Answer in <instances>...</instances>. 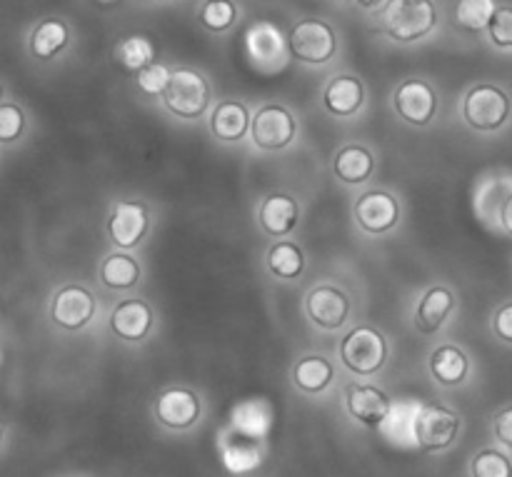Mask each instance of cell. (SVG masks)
<instances>
[{
  "mask_svg": "<svg viewBox=\"0 0 512 477\" xmlns=\"http://www.w3.org/2000/svg\"><path fill=\"white\" fill-rule=\"evenodd\" d=\"M435 18L433 0H388L380 13L383 30L400 43L425 38L435 28Z\"/></svg>",
  "mask_w": 512,
  "mask_h": 477,
  "instance_id": "1",
  "label": "cell"
},
{
  "mask_svg": "<svg viewBox=\"0 0 512 477\" xmlns=\"http://www.w3.org/2000/svg\"><path fill=\"white\" fill-rule=\"evenodd\" d=\"M163 103L178 118L195 120L208 110L210 88L200 73L190 68H178L173 70V78H170L168 90H165Z\"/></svg>",
  "mask_w": 512,
  "mask_h": 477,
  "instance_id": "2",
  "label": "cell"
},
{
  "mask_svg": "<svg viewBox=\"0 0 512 477\" xmlns=\"http://www.w3.org/2000/svg\"><path fill=\"white\" fill-rule=\"evenodd\" d=\"M340 358H343L345 368L353 370L355 375H375L388 360V343H385L383 333L363 325L345 335L343 345H340Z\"/></svg>",
  "mask_w": 512,
  "mask_h": 477,
  "instance_id": "3",
  "label": "cell"
},
{
  "mask_svg": "<svg viewBox=\"0 0 512 477\" xmlns=\"http://www.w3.org/2000/svg\"><path fill=\"white\" fill-rule=\"evenodd\" d=\"M290 53L295 58H300L303 63L310 65H323L338 50V38H335V30L330 28L325 20L308 18L300 20L293 30H290Z\"/></svg>",
  "mask_w": 512,
  "mask_h": 477,
  "instance_id": "4",
  "label": "cell"
},
{
  "mask_svg": "<svg viewBox=\"0 0 512 477\" xmlns=\"http://www.w3.org/2000/svg\"><path fill=\"white\" fill-rule=\"evenodd\" d=\"M463 115L470 128L480 130V133H493V130L503 128L508 120L510 98L505 95V90L495 88V85H478L465 98Z\"/></svg>",
  "mask_w": 512,
  "mask_h": 477,
  "instance_id": "5",
  "label": "cell"
},
{
  "mask_svg": "<svg viewBox=\"0 0 512 477\" xmlns=\"http://www.w3.org/2000/svg\"><path fill=\"white\" fill-rule=\"evenodd\" d=\"M460 433V418L453 410L443 408V405H425L418 410L413 418V435L418 440L420 448L430 450H445L455 443Z\"/></svg>",
  "mask_w": 512,
  "mask_h": 477,
  "instance_id": "6",
  "label": "cell"
},
{
  "mask_svg": "<svg viewBox=\"0 0 512 477\" xmlns=\"http://www.w3.org/2000/svg\"><path fill=\"white\" fill-rule=\"evenodd\" d=\"M250 133H253V140L258 148L283 150L295 140L298 125H295V118L290 115V110H285L283 105H265V108H260L255 113Z\"/></svg>",
  "mask_w": 512,
  "mask_h": 477,
  "instance_id": "7",
  "label": "cell"
},
{
  "mask_svg": "<svg viewBox=\"0 0 512 477\" xmlns=\"http://www.w3.org/2000/svg\"><path fill=\"white\" fill-rule=\"evenodd\" d=\"M395 110L410 125H428L438 113V95L425 80H405L395 90Z\"/></svg>",
  "mask_w": 512,
  "mask_h": 477,
  "instance_id": "8",
  "label": "cell"
},
{
  "mask_svg": "<svg viewBox=\"0 0 512 477\" xmlns=\"http://www.w3.org/2000/svg\"><path fill=\"white\" fill-rule=\"evenodd\" d=\"M245 50L253 63L263 65V68H278L288 58L290 45L285 43L280 30L270 20H260L245 30Z\"/></svg>",
  "mask_w": 512,
  "mask_h": 477,
  "instance_id": "9",
  "label": "cell"
},
{
  "mask_svg": "<svg viewBox=\"0 0 512 477\" xmlns=\"http://www.w3.org/2000/svg\"><path fill=\"white\" fill-rule=\"evenodd\" d=\"M148 233V210L138 200H120L115 203L108 218V235L120 248H135Z\"/></svg>",
  "mask_w": 512,
  "mask_h": 477,
  "instance_id": "10",
  "label": "cell"
},
{
  "mask_svg": "<svg viewBox=\"0 0 512 477\" xmlns=\"http://www.w3.org/2000/svg\"><path fill=\"white\" fill-rule=\"evenodd\" d=\"M398 218V200L390 193H383V190H373V193L360 195L358 203H355V220L360 223V228L368 230V233L373 235L388 233L390 228H395Z\"/></svg>",
  "mask_w": 512,
  "mask_h": 477,
  "instance_id": "11",
  "label": "cell"
},
{
  "mask_svg": "<svg viewBox=\"0 0 512 477\" xmlns=\"http://www.w3.org/2000/svg\"><path fill=\"white\" fill-rule=\"evenodd\" d=\"M55 323L65 330H80L93 320L95 315V298L80 285H68L60 290L50 308Z\"/></svg>",
  "mask_w": 512,
  "mask_h": 477,
  "instance_id": "12",
  "label": "cell"
},
{
  "mask_svg": "<svg viewBox=\"0 0 512 477\" xmlns=\"http://www.w3.org/2000/svg\"><path fill=\"white\" fill-rule=\"evenodd\" d=\"M305 310H308L310 320H313L315 325H320V328L325 330H338L340 325L348 320L350 300L340 288L320 285V288H315L313 293L308 295Z\"/></svg>",
  "mask_w": 512,
  "mask_h": 477,
  "instance_id": "13",
  "label": "cell"
},
{
  "mask_svg": "<svg viewBox=\"0 0 512 477\" xmlns=\"http://www.w3.org/2000/svg\"><path fill=\"white\" fill-rule=\"evenodd\" d=\"M155 415L165 428L188 430L200 418V400L185 388H170L155 403Z\"/></svg>",
  "mask_w": 512,
  "mask_h": 477,
  "instance_id": "14",
  "label": "cell"
},
{
  "mask_svg": "<svg viewBox=\"0 0 512 477\" xmlns=\"http://www.w3.org/2000/svg\"><path fill=\"white\" fill-rule=\"evenodd\" d=\"M348 413L368 428H378L390 415V398L375 385H350L345 390Z\"/></svg>",
  "mask_w": 512,
  "mask_h": 477,
  "instance_id": "15",
  "label": "cell"
},
{
  "mask_svg": "<svg viewBox=\"0 0 512 477\" xmlns=\"http://www.w3.org/2000/svg\"><path fill=\"white\" fill-rule=\"evenodd\" d=\"M110 328L118 338L138 343L153 328V310L145 300H125L110 315Z\"/></svg>",
  "mask_w": 512,
  "mask_h": 477,
  "instance_id": "16",
  "label": "cell"
},
{
  "mask_svg": "<svg viewBox=\"0 0 512 477\" xmlns=\"http://www.w3.org/2000/svg\"><path fill=\"white\" fill-rule=\"evenodd\" d=\"M298 215V200L285 193L268 195L260 205V225L265 228V233L275 235V238H285V235L293 233L295 225H298Z\"/></svg>",
  "mask_w": 512,
  "mask_h": 477,
  "instance_id": "17",
  "label": "cell"
},
{
  "mask_svg": "<svg viewBox=\"0 0 512 477\" xmlns=\"http://www.w3.org/2000/svg\"><path fill=\"white\" fill-rule=\"evenodd\" d=\"M250 128H253V120H250L248 108L238 100H223L210 115V130H213L215 138L225 140V143L243 140V135Z\"/></svg>",
  "mask_w": 512,
  "mask_h": 477,
  "instance_id": "18",
  "label": "cell"
},
{
  "mask_svg": "<svg viewBox=\"0 0 512 477\" xmlns=\"http://www.w3.org/2000/svg\"><path fill=\"white\" fill-rule=\"evenodd\" d=\"M323 100L330 113L345 118V115H353L363 108L365 88L353 75H335L328 83V88H325Z\"/></svg>",
  "mask_w": 512,
  "mask_h": 477,
  "instance_id": "19",
  "label": "cell"
},
{
  "mask_svg": "<svg viewBox=\"0 0 512 477\" xmlns=\"http://www.w3.org/2000/svg\"><path fill=\"white\" fill-rule=\"evenodd\" d=\"M260 458H263V450H260L258 438L240 433L235 428L233 433L225 435L223 460L228 465V470H233V473H248V470L258 468Z\"/></svg>",
  "mask_w": 512,
  "mask_h": 477,
  "instance_id": "20",
  "label": "cell"
},
{
  "mask_svg": "<svg viewBox=\"0 0 512 477\" xmlns=\"http://www.w3.org/2000/svg\"><path fill=\"white\" fill-rule=\"evenodd\" d=\"M453 305H455V298L448 288L428 290V293H425V298L420 300L418 313H415V328L425 335L440 330L443 328L445 320H448Z\"/></svg>",
  "mask_w": 512,
  "mask_h": 477,
  "instance_id": "21",
  "label": "cell"
},
{
  "mask_svg": "<svg viewBox=\"0 0 512 477\" xmlns=\"http://www.w3.org/2000/svg\"><path fill=\"white\" fill-rule=\"evenodd\" d=\"M335 175L345 183H365V180L373 175L375 170V158L368 148L363 145H345L343 150H338L333 163Z\"/></svg>",
  "mask_w": 512,
  "mask_h": 477,
  "instance_id": "22",
  "label": "cell"
},
{
  "mask_svg": "<svg viewBox=\"0 0 512 477\" xmlns=\"http://www.w3.org/2000/svg\"><path fill=\"white\" fill-rule=\"evenodd\" d=\"M68 25L58 18H45L35 25L33 35H30V50H33L35 58L50 60L65 50L68 45Z\"/></svg>",
  "mask_w": 512,
  "mask_h": 477,
  "instance_id": "23",
  "label": "cell"
},
{
  "mask_svg": "<svg viewBox=\"0 0 512 477\" xmlns=\"http://www.w3.org/2000/svg\"><path fill=\"white\" fill-rule=\"evenodd\" d=\"M430 370L440 385H458L468 375V355L455 345H443L430 358Z\"/></svg>",
  "mask_w": 512,
  "mask_h": 477,
  "instance_id": "24",
  "label": "cell"
},
{
  "mask_svg": "<svg viewBox=\"0 0 512 477\" xmlns=\"http://www.w3.org/2000/svg\"><path fill=\"white\" fill-rule=\"evenodd\" d=\"M100 280L113 290H128L140 280L138 260L125 253H115L105 258L100 265Z\"/></svg>",
  "mask_w": 512,
  "mask_h": 477,
  "instance_id": "25",
  "label": "cell"
},
{
  "mask_svg": "<svg viewBox=\"0 0 512 477\" xmlns=\"http://www.w3.org/2000/svg\"><path fill=\"white\" fill-rule=\"evenodd\" d=\"M293 378H295V385H298L303 393H313V395L323 393V390L330 385V380H333V365H330L325 358H318V355H313V358H303L298 365H295Z\"/></svg>",
  "mask_w": 512,
  "mask_h": 477,
  "instance_id": "26",
  "label": "cell"
},
{
  "mask_svg": "<svg viewBox=\"0 0 512 477\" xmlns=\"http://www.w3.org/2000/svg\"><path fill=\"white\" fill-rule=\"evenodd\" d=\"M115 58L125 70L140 73L155 63V45L145 35H130V38L120 40V45L115 48Z\"/></svg>",
  "mask_w": 512,
  "mask_h": 477,
  "instance_id": "27",
  "label": "cell"
},
{
  "mask_svg": "<svg viewBox=\"0 0 512 477\" xmlns=\"http://www.w3.org/2000/svg\"><path fill=\"white\" fill-rule=\"evenodd\" d=\"M268 265H270V270H273L275 278L295 280L303 275L305 255L298 245L285 243L283 240V243L273 245V250H270V255H268Z\"/></svg>",
  "mask_w": 512,
  "mask_h": 477,
  "instance_id": "28",
  "label": "cell"
},
{
  "mask_svg": "<svg viewBox=\"0 0 512 477\" xmlns=\"http://www.w3.org/2000/svg\"><path fill=\"white\" fill-rule=\"evenodd\" d=\"M270 425V408L263 400H250V403H240L233 410V428L253 438H263V433Z\"/></svg>",
  "mask_w": 512,
  "mask_h": 477,
  "instance_id": "29",
  "label": "cell"
},
{
  "mask_svg": "<svg viewBox=\"0 0 512 477\" xmlns=\"http://www.w3.org/2000/svg\"><path fill=\"white\" fill-rule=\"evenodd\" d=\"M495 13H498L495 0H460L458 8H455V20H458L460 28L480 33V30L490 28Z\"/></svg>",
  "mask_w": 512,
  "mask_h": 477,
  "instance_id": "30",
  "label": "cell"
},
{
  "mask_svg": "<svg viewBox=\"0 0 512 477\" xmlns=\"http://www.w3.org/2000/svg\"><path fill=\"white\" fill-rule=\"evenodd\" d=\"M238 18V8L233 0H205L200 8V23L213 33H223Z\"/></svg>",
  "mask_w": 512,
  "mask_h": 477,
  "instance_id": "31",
  "label": "cell"
},
{
  "mask_svg": "<svg viewBox=\"0 0 512 477\" xmlns=\"http://www.w3.org/2000/svg\"><path fill=\"white\" fill-rule=\"evenodd\" d=\"M473 477H512V463L500 450H483L473 460Z\"/></svg>",
  "mask_w": 512,
  "mask_h": 477,
  "instance_id": "32",
  "label": "cell"
},
{
  "mask_svg": "<svg viewBox=\"0 0 512 477\" xmlns=\"http://www.w3.org/2000/svg\"><path fill=\"white\" fill-rule=\"evenodd\" d=\"M170 78H173V70L165 68V65L153 63L145 70L138 73V88L143 90L145 95H160L163 98L165 90H168Z\"/></svg>",
  "mask_w": 512,
  "mask_h": 477,
  "instance_id": "33",
  "label": "cell"
},
{
  "mask_svg": "<svg viewBox=\"0 0 512 477\" xmlns=\"http://www.w3.org/2000/svg\"><path fill=\"white\" fill-rule=\"evenodd\" d=\"M25 128V115L23 110L15 108L13 103H3L0 108V140L10 143V140L18 138Z\"/></svg>",
  "mask_w": 512,
  "mask_h": 477,
  "instance_id": "34",
  "label": "cell"
},
{
  "mask_svg": "<svg viewBox=\"0 0 512 477\" xmlns=\"http://www.w3.org/2000/svg\"><path fill=\"white\" fill-rule=\"evenodd\" d=\"M488 33L498 48H512V8H498Z\"/></svg>",
  "mask_w": 512,
  "mask_h": 477,
  "instance_id": "35",
  "label": "cell"
},
{
  "mask_svg": "<svg viewBox=\"0 0 512 477\" xmlns=\"http://www.w3.org/2000/svg\"><path fill=\"white\" fill-rule=\"evenodd\" d=\"M493 330L500 340L512 343V303H505L503 308L495 313L493 318Z\"/></svg>",
  "mask_w": 512,
  "mask_h": 477,
  "instance_id": "36",
  "label": "cell"
},
{
  "mask_svg": "<svg viewBox=\"0 0 512 477\" xmlns=\"http://www.w3.org/2000/svg\"><path fill=\"white\" fill-rule=\"evenodd\" d=\"M495 438L505 445V448H512V408L500 410L495 415Z\"/></svg>",
  "mask_w": 512,
  "mask_h": 477,
  "instance_id": "37",
  "label": "cell"
},
{
  "mask_svg": "<svg viewBox=\"0 0 512 477\" xmlns=\"http://www.w3.org/2000/svg\"><path fill=\"white\" fill-rule=\"evenodd\" d=\"M500 220H503V228H505V233H510L512 235V195L508 200H505V205H503V213H500Z\"/></svg>",
  "mask_w": 512,
  "mask_h": 477,
  "instance_id": "38",
  "label": "cell"
},
{
  "mask_svg": "<svg viewBox=\"0 0 512 477\" xmlns=\"http://www.w3.org/2000/svg\"><path fill=\"white\" fill-rule=\"evenodd\" d=\"M380 3H383V0H358V5H363V8H378Z\"/></svg>",
  "mask_w": 512,
  "mask_h": 477,
  "instance_id": "39",
  "label": "cell"
},
{
  "mask_svg": "<svg viewBox=\"0 0 512 477\" xmlns=\"http://www.w3.org/2000/svg\"><path fill=\"white\" fill-rule=\"evenodd\" d=\"M98 3H113V0H98Z\"/></svg>",
  "mask_w": 512,
  "mask_h": 477,
  "instance_id": "40",
  "label": "cell"
}]
</instances>
